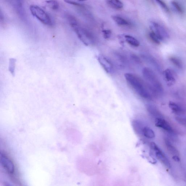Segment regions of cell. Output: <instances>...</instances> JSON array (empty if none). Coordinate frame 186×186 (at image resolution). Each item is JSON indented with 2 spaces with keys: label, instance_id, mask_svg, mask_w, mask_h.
Segmentation results:
<instances>
[{
  "label": "cell",
  "instance_id": "cell-1",
  "mask_svg": "<svg viewBox=\"0 0 186 186\" xmlns=\"http://www.w3.org/2000/svg\"><path fill=\"white\" fill-rule=\"evenodd\" d=\"M125 77L128 84L141 97L147 100L152 99L154 95L145 81L131 73L125 74Z\"/></svg>",
  "mask_w": 186,
  "mask_h": 186
},
{
  "label": "cell",
  "instance_id": "cell-2",
  "mask_svg": "<svg viewBox=\"0 0 186 186\" xmlns=\"http://www.w3.org/2000/svg\"><path fill=\"white\" fill-rule=\"evenodd\" d=\"M142 74L145 82L154 96L162 95L164 91L163 87L154 72L150 68L145 67L143 70Z\"/></svg>",
  "mask_w": 186,
  "mask_h": 186
},
{
  "label": "cell",
  "instance_id": "cell-3",
  "mask_svg": "<svg viewBox=\"0 0 186 186\" xmlns=\"http://www.w3.org/2000/svg\"><path fill=\"white\" fill-rule=\"evenodd\" d=\"M70 24L72 29L77 35L78 37L83 43L87 46L93 43V38L90 33L81 27L75 19L69 18Z\"/></svg>",
  "mask_w": 186,
  "mask_h": 186
},
{
  "label": "cell",
  "instance_id": "cell-4",
  "mask_svg": "<svg viewBox=\"0 0 186 186\" xmlns=\"http://www.w3.org/2000/svg\"><path fill=\"white\" fill-rule=\"evenodd\" d=\"M30 11L34 17L45 25H51L52 21L49 15L39 6L32 5L30 6Z\"/></svg>",
  "mask_w": 186,
  "mask_h": 186
},
{
  "label": "cell",
  "instance_id": "cell-5",
  "mask_svg": "<svg viewBox=\"0 0 186 186\" xmlns=\"http://www.w3.org/2000/svg\"><path fill=\"white\" fill-rule=\"evenodd\" d=\"M151 146L153 150L155 151L156 155L159 161L163 164L166 168L170 169L171 168V165L169 160L166 157L165 154L160 149L157 145L155 143L152 142Z\"/></svg>",
  "mask_w": 186,
  "mask_h": 186
},
{
  "label": "cell",
  "instance_id": "cell-6",
  "mask_svg": "<svg viewBox=\"0 0 186 186\" xmlns=\"http://www.w3.org/2000/svg\"><path fill=\"white\" fill-rule=\"evenodd\" d=\"M151 27L152 31L154 32L160 41L168 39L169 37L165 29L157 23L152 22Z\"/></svg>",
  "mask_w": 186,
  "mask_h": 186
},
{
  "label": "cell",
  "instance_id": "cell-7",
  "mask_svg": "<svg viewBox=\"0 0 186 186\" xmlns=\"http://www.w3.org/2000/svg\"><path fill=\"white\" fill-rule=\"evenodd\" d=\"M165 80L168 86H171L176 82L177 76L174 70L170 68L165 70L163 72Z\"/></svg>",
  "mask_w": 186,
  "mask_h": 186
},
{
  "label": "cell",
  "instance_id": "cell-8",
  "mask_svg": "<svg viewBox=\"0 0 186 186\" xmlns=\"http://www.w3.org/2000/svg\"><path fill=\"white\" fill-rule=\"evenodd\" d=\"M1 162L2 166L8 174L12 175L14 172V166L13 163L8 158L3 154L1 153Z\"/></svg>",
  "mask_w": 186,
  "mask_h": 186
},
{
  "label": "cell",
  "instance_id": "cell-9",
  "mask_svg": "<svg viewBox=\"0 0 186 186\" xmlns=\"http://www.w3.org/2000/svg\"><path fill=\"white\" fill-rule=\"evenodd\" d=\"M98 61L107 73H111L112 72L113 69L112 64L107 57L103 55H100L98 57Z\"/></svg>",
  "mask_w": 186,
  "mask_h": 186
},
{
  "label": "cell",
  "instance_id": "cell-10",
  "mask_svg": "<svg viewBox=\"0 0 186 186\" xmlns=\"http://www.w3.org/2000/svg\"><path fill=\"white\" fill-rule=\"evenodd\" d=\"M155 125L157 127L162 128L165 131L172 133L174 131L170 124L165 120L161 117H157L155 120Z\"/></svg>",
  "mask_w": 186,
  "mask_h": 186
},
{
  "label": "cell",
  "instance_id": "cell-11",
  "mask_svg": "<svg viewBox=\"0 0 186 186\" xmlns=\"http://www.w3.org/2000/svg\"><path fill=\"white\" fill-rule=\"evenodd\" d=\"M143 58L145 59L147 62L150 64L151 65L153 66L155 69L159 71H161V68L159 64L156 60L152 57L148 55H144L143 56Z\"/></svg>",
  "mask_w": 186,
  "mask_h": 186
},
{
  "label": "cell",
  "instance_id": "cell-12",
  "mask_svg": "<svg viewBox=\"0 0 186 186\" xmlns=\"http://www.w3.org/2000/svg\"><path fill=\"white\" fill-rule=\"evenodd\" d=\"M111 17L115 22L120 26H129L131 25V22L120 16H112Z\"/></svg>",
  "mask_w": 186,
  "mask_h": 186
},
{
  "label": "cell",
  "instance_id": "cell-13",
  "mask_svg": "<svg viewBox=\"0 0 186 186\" xmlns=\"http://www.w3.org/2000/svg\"><path fill=\"white\" fill-rule=\"evenodd\" d=\"M106 3L111 8L115 9H121L123 7V4L120 0H105Z\"/></svg>",
  "mask_w": 186,
  "mask_h": 186
},
{
  "label": "cell",
  "instance_id": "cell-14",
  "mask_svg": "<svg viewBox=\"0 0 186 186\" xmlns=\"http://www.w3.org/2000/svg\"><path fill=\"white\" fill-rule=\"evenodd\" d=\"M125 40L130 45L134 47H138L140 45V42L135 38L129 35L124 36Z\"/></svg>",
  "mask_w": 186,
  "mask_h": 186
},
{
  "label": "cell",
  "instance_id": "cell-15",
  "mask_svg": "<svg viewBox=\"0 0 186 186\" xmlns=\"http://www.w3.org/2000/svg\"><path fill=\"white\" fill-rule=\"evenodd\" d=\"M169 106L170 110L175 114L180 115L183 112L181 107L175 102H170L169 103Z\"/></svg>",
  "mask_w": 186,
  "mask_h": 186
},
{
  "label": "cell",
  "instance_id": "cell-16",
  "mask_svg": "<svg viewBox=\"0 0 186 186\" xmlns=\"http://www.w3.org/2000/svg\"><path fill=\"white\" fill-rule=\"evenodd\" d=\"M165 143L167 148L171 154L174 155H179L178 151H177L176 147L172 145L169 140L166 139L165 140Z\"/></svg>",
  "mask_w": 186,
  "mask_h": 186
},
{
  "label": "cell",
  "instance_id": "cell-17",
  "mask_svg": "<svg viewBox=\"0 0 186 186\" xmlns=\"http://www.w3.org/2000/svg\"><path fill=\"white\" fill-rule=\"evenodd\" d=\"M142 133L146 138H152L155 137L154 132L151 128L145 127L143 128Z\"/></svg>",
  "mask_w": 186,
  "mask_h": 186
},
{
  "label": "cell",
  "instance_id": "cell-18",
  "mask_svg": "<svg viewBox=\"0 0 186 186\" xmlns=\"http://www.w3.org/2000/svg\"><path fill=\"white\" fill-rule=\"evenodd\" d=\"M147 109L149 113L153 115V116L160 117V116L161 115V114L155 106L152 105H148L147 106Z\"/></svg>",
  "mask_w": 186,
  "mask_h": 186
},
{
  "label": "cell",
  "instance_id": "cell-19",
  "mask_svg": "<svg viewBox=\"0 0 186 186\" xmlns=\"http://www.w3.org/2000/svg\"><path fill=\"white\" fill-rule=\"evenodd\" d=\"M46 3L48 7L52 10H56L59 9V4L56 0H48L46 1Z\"/></svg>",
  "mask_w": 186,
  "mask_h": 186
},
{
  "label": "cell",
  "instance_id": "cell-20",
  "mask_svg": "<svg viewBox=\"0 0 186 186\" xmlns=\"http://www.w3.org/2000/svg\"><path fill=\"white\" fill-rule=\"evenodd\" d=\"M170 60L174 65L179 69H182L183 68L182 62L180 59L176 57H170Z\"/></svg>",
  "mask_w": 186,
  "mask_h": 186
},
{
  "label": "cell",
  "instance_id": "cell-21",
  "mask_svg": "<svg viewBox=\"0 0 186 186\" xmlns=\"http://www.w3.org/2000/svg\"><path fill=\"white\" fill-rule=\"evenodd\" d=\"M132 125L134 131L138 132H139L141 131H143V129L144 128L142 127V124L138 120H134L132 122Z\"/></svg>",
  "mask_w": 186,
  "mask_h": 186
},
{
  "label": "cell",
  "instance_id": "cell-22",
  "mask_svg": "<svg viewBox=\"0 0 186 186\" xmlns=\"http://www.w3.org/2000/svg\"><path fill=\"white\" fill-rule=\"evenodd\" d=\"M149 38L154 43L157 44H160V40L156 35L155 33L153 31H152L149 34Z\"/></svg>",
  "mask_w": 186,
  "mask_h": 186
},
{
  "label": "cell",
  "instance_id": "cell-23",
  "mask_svg": "<svg viewBox=\"0 0 186 186\" xmlns=\"http://www.w3.org/2000/svg\"><path fill=\"white\" fill-rule=\"evenodd\" d=\"M172 4L177 12L179 14H182L184 13V11L182 7L176 1H172Z\"/></svg>",
  "mask_w": 186,
  "mask_h": 186
},
{
  "label": "cell",
  "instance_id": "cell-24",
  "mask_svg": "<svg viewBox=\"0 0 186 186\" xmlns=\"http://www.w3.org/2000/svg\"><path fill=\"white\" fill-rule=\"evenodd\" d=\"M159 5L163 8L167 12H170V10L169 8H168V6L166 5L165 3H164L162 0H156Z\"/></svg>",
  "mask_w": 186,
  "mask_h": 186
},
{
  "label": "cell",
  "instance_id": "cell-25",
  "mask_svg": "<svg viewBox=\"0 0 186 186\" xmlns=\"http://www.w3.org/2000/svg\"><path fill=\"white\" fill-rule=\"evenodd\" d=\"M103 37L106 39H108L111 37L112 32L110 29H104L102 31Z\"/></svg>",
  "mask_w": 186,
  "mask_h": 186
},
{
  "label": "cell",
  "instance_id": "cell-26",
  "mask_svg": "<svg viewBox=\"0 0 186 186\" xmlns=\"http://www.w3.org/2000/svg\"><path fill=\"white\" fill-rule=\"evenodd\" d=\"M64 1L66 3H67L70 5H73L76 6H81V4L78 3L74 1H72V0H64Z\"/></svg>",
  "mask_w": 186,
  "mask_h": 186
},
{
  "label": "cell",
  "instance_id": "cell-27",
  "mask_svg": "<svg viewBox=\"0 0 186 186\" xmlns=\"http://www.w3.org/2000/svg\"><path fill=\"white\" fill-rule=\"evenodd\" d=\"M132 58H133V59L134 60V61H136V62H140V61L139 58L138 57L136 56L135 55H132Z\"/></svg>",
  "mask_w": 186,
  "mask_h": 186
},
{
  "label": "cell",
  "instance_id": "cell-28",
  "mask_svg": "<svg viewBox=\"0 0 186 186\" xmlns=\"http://www.w3.org/2000/svg\"><path fill=\"white\" fill-rule=\"evenodd\" d=\"M173 159L176 162H179L180 160L178 155H174L173 156Z\"/></svg>",
  "mask_w": 186,
  "mask_h": 186
},
{
  "label": "cell",
  "instance_id": "cell-29",
  "mask_svg": "<svg viewBox=\"0 0 186 186\" xmlns=\"http://www.w3.org/2000/svg\"><path fill=\"white\" fill-rule=\"evenodd\" d=\"M79 1L83 2L87 1V0H78Z\"/></svg>",
  "mask_w": 186,
  "mask_h": 186
}]
</instances>
